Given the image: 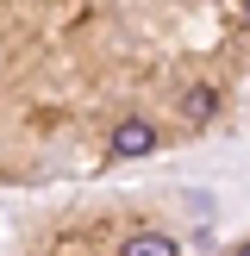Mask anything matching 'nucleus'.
Listing matches in <instances>:
<instances>
[{"label":"nucleus","instance_id":"nucleus-1","mask_svg":"<svg viewBox=\"0 0 250 256\" xmlns=\"http://www.w3.org/2000/svg\"><path fill=\"white\" fill-rule=\"evenodd\" d=\"M156 144H162L156 125H144V119H125L119 132H112V150H119V156H150Z\"/></svg>","mask_w":250,"mask_h":256},{"label":"nucleus","instance_id":"nucleus-2","mask_svg":"<svg viewBox=\"0 0 250 256\" xmlns=\"http://www.w3.org/2000/svg\"><path fill=\"white\" fill-rule=\"evenodd\" d=\"M212 106H219V94H212V88H188V94H182V112H188L194 125H206Z\"/></svg>","mask_w":250,"mask_h":256},{"label":"nucleus","instance_id":"nucleus-3","mask_svg":"<svg viewBox=\"0 0 250 256\" xmlns=\"http://www.w3.org/2000/svg\"><path fill=\"white\" fill-rule=\"evenodd\" d=\"M125 256H175V238H162V232H138L132 244H125Z\"/></svg>","mask_w":250,"mask_h":256},{"label":"nucleus","instance_id":"nucleus-4","mask_svg":"<svg viewBox=\"0 0 250 256\" xmlns=\"http://www.w3.org/2000/svg\"><path fill=\"white\" fill-rule=\"evenodd\" d=\"M244 19H250V0H244Z\"/></svg>","mask_w":250,"mask_h":256},{"label":"nucleus","instance_id":"nucleus-5","mask_svg":"<svg viewBox=\"0 0 250 256\" xmlns=\"http://www.w3.org/2000/svg\"><path fill=\"white\" fill-rule=\"evenodd\" d=\"M238 256H250V244H244V250H238Z\"/></svg>","mask_w":250,"mask_h":256}]
</instances>
